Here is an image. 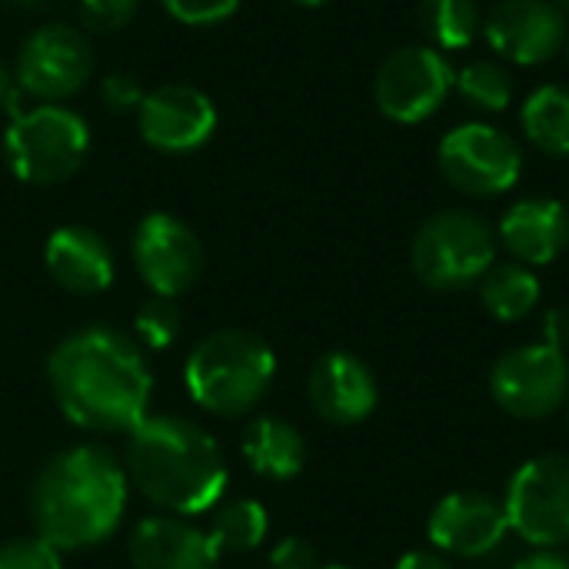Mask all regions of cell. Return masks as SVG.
<instances>
[{"label": "cell", "mask_w": 569, "mask_h": 569, "mask_svg": "<svg viewBox=\"0 0 569 569\" xmlns=\"http://www.w3.org/2000/svg\"><path fill=\"white\" fill-rule=\"evenodd\" d=\"M47 380L63 417L90 433H130L150 410L153 373L133 337L83 327L47 357Z\"/></svg>", "instance_id": "obj_1"}, {"label": "cell", "mask_w": 569, "mask_h": 569, "mask_svg": "<svg viewBox=\"0 0 569 569\" xmlns=\"http://www.w3.org/2000/svg\"><path fill=\"white\" fill-rule=\"evenodd\" d=\"M130 477L103 443H80L43 463L30 487L33 530L57 553L107 543L127 513Z\"/></svg>", "instance_id": "obj_2"}, {"label": "cell", "mask_w": 569, "mask_h": 569, "mask_svg": "<svg viewBox=\"0 0 569 569\" xmlns=\"http://www.w3.org/2000/svg\"><path fill=\"white\" fill-rule=\"evenodd\" d=\"M123 467L133 487L170 517L210 513L230 483L220 443L200 423L173 413H147L130 430Z\"/></svg>", "instance_id": "obj_3"}, {"label": "cell", "mask_w": 569, "mask_h": 569, "mask_svg": "<svg viewBox=\"0 0 569 569\" xmlns=\"http://www.w3.org/2000/svg\"><path fill=\"white\" fill-rule=\"evenodd\" d=\"M273 377L277 357L267 340L250 330H217L203 337L183 363L190 400L223 420L257 410L270 393Z\"/></svg>", "instance_id": "obj_4"}, {"label": "cell", "mask_w": 569, "mask_h": 569, "mask_svg": "<svg viewBox=\"0 0 569 569\" xmlns=\"http://www.w3.org/2000/svg\"><path fill=\"white\" fill-rule=\"evenodd\" d=\"M410 263L417 280L437 293L467 290L497 263V233L480 213L460 207L440 210L420 223Z\"/></svg>", "instance_id": "obj_5"}, {"label": "cell", "mask_w": 569, "mask_h": 569, "mask_svg": "<svg viewBox=\"0 0 569 569\" xmlns=\"http://www.w3.org/2000/svg\"><path fill=\"white\" fill-rule=\"evenodd\" d=\"M90 153L87 120L63 103H37L17 113L3 133V157L17 180L33 187L63 183Z\"/></svg>", "instance_id": "obj_6"}, {"label": "cell", "mask_w": 569, "mask_h": 569, "mask_svg": "<svg viewBox=\"0 0 569 569\" xmlns=\"http://www.w3.org/2000/svg\"><path fill=\"white\" fill-rule=\"evenodd\" d=\"M437 163L447 183L467 197H500L523 177L520 143L493 123H460L437 147Z\"/></svg>", "instance_id": "obj_7"}, {"label": "cell", "mask_w": 569, "mask_h": 569, "mask_svg": "<svg viewBox=\"0 0 569 569\" xmlns=\"http://www.w3.org/2000/svg\"><path fill=\"white\" fill-rule=\"evenodd\" d=\"M503 510L510 530L533 550L569 543V453L527 460L507 483Z\"/></svg>", "instance_id": "obj_8"}, {"label": "cell", "mask_w": 569, "mask_h": 569, "mask_svg": "<svg viewBox=\"0 0 569 569\" xmlns=\"http://www.w3.org/2000/svg\"><path fill=\"white\" fill-rule=\"evenodd\" d=\"M453 83L457 67L443 50L430 43H407L380 63L373 77V100L393 123H423L447 103Z\"/></svg>", "instance_id": "obj_9"}, {"label": "cell", "mask_w": 569, "mask_h": 569, "mask_svg": "<svg viewBox=\"0 0 569 569\" xmlns=\"http://www.w3.org/2000/svg\"><path fill=\"white\" fill-rule=\"evenodd\" d=\"M493 403L517 420H547L569 400L567 350L550 343H523L507 350L490 370Z\"/></svg>", "instance_id": "obj_10"}, {"label": "cell", "mask_w": 569, "mask_h": 569, "mask_svg": "<svg viewBox=\"0 0 569 569\" xmlns=\"http://www.w3.org/2000/svg\"><path fill=\"white\" fill-rule=\"evenodd\" d=\"M93 73V47L73 23H40L17 53V83L33 100L60 103L73 97Z\"/></svg>", "instance_id": "obj_11"}, {"label": "cell", "mask_w": 569, "mask_h": 569, "mask_svg": "<svg viewBox=\"0 0 569 569\" xmlns=\"http://www.w3.org/2000/svg\"><path fill=\"white\" fill-rule=\"evenodd\" d=\"M130 253L140 280L153 290V297L177 300L197 283L203 270L200 237L180 217L163 210H153L137 223Z\"/></svg>", "instance_id": "obj_12"}, {"label": "cell", "mask_w": 569, "mask_h": 569, "mask_svg": "<svg viewBox=\"0 0 569 569\" xmlns=\"http://www.w3.org/2000/svg\"><path fill=\"white\" fill-rule=\"evenodd\" d=\"M490 50L520 67H540L567 50L569 17L553 0H500L483 17Z\"/></svg>", "instance_id": "obj_13"}, {"label": "cell", "mask_w": 569, "mask_h": 569, "mask_svg": "<svg viewBox=\"0 0 569 569\" xmlns=\"http://www.w3.org/2000/svg\"><path fill=\"white\" fill-rule=\"evenodd\" d=\"M140 137L160 153H193L217 130L213 100L193 83H163L137 110Z\"/></svg>", "instance_id": "obj_14"}, {"label": "cell", "mask_w": 569, "mask_h": 569, "mask_svg": "<svg viewBox=\"0 0 569 569\" xmlns=\"http://www.w3.org/2000/svg\"><path fill=\"white\" fill-rule=\"evenodd\" d=\"M510 533V520L503 510V500L480 493V490H457L443 497L430 520L427 537L437 547V553L480 560L493 553Z\"/></svg>", "instance_id": "obj_15"}, {"label": "cell", "mask_w": 569, "mask_h": 569, "mask_svg": "<svg viewBox=\"0 0 569 569\" xmlns=\"http://www.w3.org/2000/svg\"><path fill=\"white\" fill-rule=\"evenodd\" d=\"M307 397L320 420L333 427H357L377 410L380 387L373 370L357 353L330 350L313 363Z\"/></svg>", "instance_id": "obj_16"}, {"label": "cell", "mask_w": 569, "mask_h": 569, "mask_svg": "<svg viewBox=\"0 0 569 569\" xmlns=\"http://www.w3.org/2000/svg\"><path fill=\"white\" fill-rule=\"evenodd\" d=\"M43 263L53 283L77 297H97L113 283V250L110 243L80 223L57 227L47 237Z\"/></svg>", "instance_id": "obj_17"}, {"label": "cell", "mask_w": 569, "mask_h": 569, "mask_svg": "<svg viewBox=\"0 0 569 569\" xmlns=\"http://www.w3.org/2000/svg\"><path fill=\"white\" fill-rule=\"evenodd\" d=\"M497 237L517 263L547 267L567 250L569 210L553 197H523L503 213Z\"/></svg>", "instance_id": "obj_18"}, {"label": "cell", "mask_w": 569, "mask_h": 569, "mask_svg": "<svg viewBox=\"0 0 569 569\" xmlns=\"http://www.w3.org/2000/svg\"><path fill=\"white\" fill-rule=\"evenodd\" d=\"M133 569H217L220 553L207 530L180 517H147L130 533Z\"/></svg>", "instance_id": "obj_19"}, {"label": "cell", "mask_w": 569, "mask_h": 569, "mask_svg": "<svg viewBox=\"0 0 569 569\" xmlns=\"http://www.w3.org/2000/svg\"><path fill=\"white\" fill-rule=\"evenodd\" d=\"M243 460L247 467L273 483H287L293 477H300L303 463H307V443L300 437V430L280 417H257L240 440Z\"/></svg>", "instance_id": "obj_20"}, {"label": "cell", "mask_w": 569, "mask_h": 569, "mask_svg": "<svg viewBox=\"0 0 569 569\" xmlns=\"http://www.w3.org/2000/svg\"><path fill=\"white\" fill-rule=\"evenodd\" d=\"M540 277L533 273V267L527 263H493L487 270V277L480 280V300L483 310L503 323H517L523 317H530L540 303Z\"/></svg>", "instance_id": "obj_21"}, {"label": "cell", "mask_w": 569, "mask_h": 569, "mask_svg": "<svg viewBox=\"0 0 569 569\" xmlns=\"http://www.w3.org/2000/svg\"><path fill=\"white\" fill-rule=\"evenodd\" d=\"M520 127L537 150L550 157H569V87L563 83L537 87L523 100Z\"/></svg>", "instance_id": "obj_22"}, {"label": "cell", "mask_w": 569, "mask_h": 569, "mask_svg": "<svg viewBox=\"0 0 569 569\" xmlns=\"http://www.w3.org/2000/svg\"><path fill=\"white\" fill-rule=\"evenodd\" d=\"M417 20L437 50H467L483 27L477 0H420Z\"/></svg>", "instance_id": "obj_23"}, {"label": "cell", "mask_w": 569, "mask_h": 569, "mask_svg": "<svg viewBox=\"0 0 569 569\" xmlns=\"http://www.w3.org/2000/svg\"><path fill=\"white\" fill-rule=\"evenodd\" d=\"M210 530L207 537L213 540L217 553H250L257 550L267 533H270V520H267V510L263 503L257 500H230L223 507H213L210 510Z\"/></svg>", "instance_id": "obj_24"}, {"label": "cell", "mask_w": 569, "mask_h": 569, "mask_svg": "<svg viewBox=\"0 0 569 569\" xmlns=\"http://www.w3.org/2000/svg\"><path fill=\"white\" fill-rule=\"evenodd\" d=\"M453 90L480 113H503L517 97L513 73L497 60H473L460 67Z\"/></svg>", "instance_id": "obj_25"}, {"label": "cell", "mask_w": 569, "mask_h": 569, "mask_svg": "<svg viewBox=\"0 0 569 569\" xmlns=\"http://www.w3.org/2000/svg\"><path fill=\"white\" fill-rule=\"evenodd\" d=\"M180 327H183V313L177 300L170 297H150L133 317V337L140 350H150V353L170 350L180 337Z\"/></svg>", "instance_id": "obj_26"}, {"label": "cell", "mask_w": 569, "mask_h": 569, "mask_svg": "<svg viewBox=\"0 0 569 569\" xmlns=\"http://www.w3.org/2000/svg\"><path fill=\"white\" fill-rule=\"evenodd\" d=\"M0 569H63V563L40 537H17L0 543Z\"/></svg>", "instance_id": "obj_27"}, {"label": "cell", "mask_w": 569, "mask_h": 569, "mask_svg": "<svg viewBox=\"0 0 569 569\" xmlns=\"http://www.w3.org/2000/svg\"><path fill=\"white\" fill-rule=\"evenodd\" d=\"M163 10L187 27H213L237 13L240 0H160Z\"/></svg>", "instance_id": "obj_28"}, {"label": "cell", "mask_w": 569, "mask_h": 569, "mask_svg": "<svg viewBox=\"0 0 569 569\" xmlns=\"http://www.w3.org/2000/svg\"><path fill=\"white\" fill-rule=\"evenodd\" d=\"M140 0H80V23L97 33L120 30L133 20Z\"/></svg>", "instance_id": "obj_29"}, {"label": "cell", "mask_w": 569, "mask_h": 569, "mask_svg": "<svg viewBox=\"0 0 569 569\" xmlns=\"http://www.w3.org/2000/svg\"><path fill=\"white\" fill-rule=\"evenodd\" d=\"M100 97H103V103L113 113H137L147 93H143V87L130 73H120L117 70V73H107L100 80Z\"/></svg>", "instance_id": "obj_30"}, {"label": "cell", "mask_w": 569, "mask_h": 569, "mask_svg": "<svg viewBox=\"0 0 569 569\" xmlns=\"http://www.w3.org/2000/svg\"><path fill=\"white\" fill-rule=\"evenodd\" d=\"M270 567L273 569H323L320 553L313 550V543L300 540V537H287L273 547L270 553Z\"/></svg>", "instance_id": "obj_31"}, {"label": "cell", "mask_w": 569, "mask_h": 569, "mask_svg": "<svg viewBox=\"0 0 569 569\" xmlns=\"http://www.w3.org/2000/svg\"><path fill=\"white\" fill-rule=\"evenodd\" d=\"M543 343L567 350L569 347V310L567 307H553L543 317Z\"/></svg>", "instance_id": "obj_32"}, {"label": "cell", "mask_w": 569, "mask_h": 569, "mask_svg": "<svg viewBox=\"0 0 569 569\" xmlns=\"http://www.w3.org/2000/svg\"><path fill=\"white\" fill-rule=\"evenodd\" d=\"M513 569H569V557L557 553V550H533Z\"/></svg>", "instance_id": "obj_33"}, {"label": "cell", "mask_w": 569, "mask_h": 569, "mask_svg": "<svg viewBox=\"0 0 569 569\" xmlns=\"http://www.w3.org/2000/svg\"><path fill=\"white\" fill-rule=\"evenodd\" d=\"M397 569H453L437 550H413L407 557H400Z\"/></svg>", "instance_id": "obj_34"}, {"label": "cell", "mask_w": 569, "mask_h": 569, "mask_svg": "<svg viewBox=\"0 0 569 569\" xmlns=\"http://www.w3.org/2000/svg\"><path fill=\"white\" fill-rule=\"evenodd\" d=\"M13 103V77L10 70L0 63V107H10Z\"/></svg>", "instance_id": "obj_35"}, {"label": "cell", "mask_w": 569, "mask_h": 569, "mask_svg": "<svg viewBox=\"0 0 569 569\" xmlns=\"http://www.w3.org/2000/svg\"><path fill=\"white\" fill-rule=\"evenodd\" d=\"M13 7H23V10H33V7H43L47 0H10Z\"/></svg>", "instance_id": "obj_36"}, {"label": "cell", "mask_w": 569, "mask_h": 569, "mask_svg": "<svg viewBox=\"0 0 569 569\" xmlns=\"http://www.w3.org/2000/svg\"><path fill=\"white\" fill-rule=\"evenodd\" d=\"M293 3H300V7H323V3H330V0H293Z\"/></svg>", "instance_id": "obj_37"}, {"label": "cell", "mask_w": 569, "mask_h": 569, "mask_svg": "<svg viewBox=\"0 0 569 569\" xmlns=\"http://www.w3.org/2000/svg\"><path fill=\"white\" fill-rule=\"evenodd\" d=\"M553 3H557V7H560V10L569 17V0H553Z\"/></svg>", "instance_id": "obj_38"}, {"label": "cell", "mask_w": 569, "mask_h": 569, "mask_svg": "<svg viewBox=\"0 0 569 569\" xmlns=\"http://www.w3.org/2000/svg\"><path fill=\"white\" fill-rule=\"evenodd\" d=\"M323 569H350V567H323Z\"/></svg>", "instance_id": "obj_39"}, {"label": "cell", "mask_w": 569, "mask_h": 569, "mask_svg": "<svg viewBox=\"0 0 569 569\" xmlns=\"http://www.w3.org/2000/svg\"><path fill=\"white\" fill-rule=\"evenodd\" d=\"M567 420H569V400H567Z\"/></svg>", "instance_id": "obj_40"}, {"label": "cell", "mask_w": 569, "mask_h": 569, "mask_svg": "<svg viewBox=\"0 0 569 569\" xmlns=\"http://www.w3.org/2000/svg\"><path fill=\"white\" fill-rule=\"evenodd\" d=\"M567 57H569V40H567Z\"/></svg>", "instance_id": "obj_41"}]
</instances>
